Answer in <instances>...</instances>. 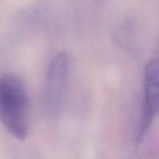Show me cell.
<instances>
[{
    "label": "cell",
    "mask_w": 159,
    "mask_h": 159,
    "mask_svg": "<svg viewBox=\"0 0 159 159\" xmlns=\"http://www.w3.org/2000/svg\"><path fill=\"white\" fill-rule=\"evenodd\" d=\"M29 96L19 78L0 77V121L10 134L23 140L28 132Z\"/></svg>",
    "instance_id": "cell-1"
},
{
    "label": "cell",
    "mask_w": 159,
    "mask_h": 159,
    "mask_svg": "<svg viewBox=\"0 0 159 159\" xmlns=\"http://www.w3.org/2000/svg\"><path fill=\"white\" fill-rule=\"evenodd\" d=\"M69 74V59L59 52L51 61L47 71L43 88V103L50 113H57L63 104Z\"/></svg>",
    "instance_id": "cell-2"
},
{
    "label": "cell",
    "mask_w": 159,
    "mask_h": 159,
    "mask_svg": "<svg viewBox=\"0 0 159 159\" xmlns=\"http://www.w3.org/2000/svg\"><path fill=\"white\" fill-rule=\"evenodd\" d=\"M159 114V59L151 60L144 69V101L137 130L136 141L140 144L145 138Z\"/></svg>",
    "instance_id": "cell-3"
}]
</instances>
